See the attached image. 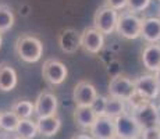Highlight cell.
Wrapping results in <instances>:
<instances>
[{
  "instance_id": "1",
  "label": "cell",
  "mask_w": 160,
  "mask_h": 139,
  "mask_svg": "<svg viewBox=\"0 0 160 139\" xmlns=\"http://www.w3.org/2000/svg\"><path fill=\"white\" fill-rule=\"evenodd\" d=\"M15 54L25 63H36L42 58L43 45L33 35H21L14 45Z\"/></svg>"
},
{
  "instance_id": "2",
  "label": "cell",
  "mask_w": 160,
  "mask_h": 139,
  "mask_svg": "<svg viewBox=\"0 0 160 139\" xmlns=\"http://www.w3.org/2000/svg\"><path fill=\"white\" fill-rule=\"evenodd\" d=\"M132 116L135 117V120L139 122V125L143 129L160 127L158 106L153 104L152 102L139 100L138 103H135L132 107Z\"/></svg>"
},
{
  "instance_id": "3",
  "label": "cell",
  "mask_w": 160,
  "mask_h": 139,
  "mask_svg": "<svg viewBox=\"0 0 160 139\" xmlns=\"http://www.w3.org/2000/svg\"><path fill=\"white\" fill-rule=\"evenodd\" d=\"M116 31L121 38L128 39V41L138 39L141 36V31H142V18L137 17L132 13H128V11H122L121 14H118Z\"/></svg>"
},
{
  "instance_id": "4",
  "label": "cell",
  "mask_w": 160,
  "mask_h": 139,
  "mask_svg": "<svg viewBox=\"0 0 160 139\" xmlns=\"http://www.w3.org/2000/svg\"><path fill=\"white\" fill-rule=\"evenodd\" d=\"M109 95L112 97L121 99L127 102L132 100L137 96V88H135V81L128 78L127 75H114L109 82Z\"/></svg>"
},
{
  "instance_id": "5",
  "label": "cell",
  "mask_w": 160,
  "mask_h": 139,
  "mask_svg": "<svg viewBox=\"0 0 160 139\" xmlns=\"http://www.w3.org/2000/svg\"><path fill=\"white\" fill-rule=\"evenodd\" d=\"M68 68L60 60L49 58L43 63L42 67V77L49 86H58L67 79Z\"/></svg>"
},
{
  "instance_id": "6",
  "label": "cell",
  "mask_w": 160,
  "mask_h": 139,
  "mask_svg": "<svg viewBox=\"0 0 160 139\" xmlns=\"http://www.w3.org/2000/svg\"><path fill=\"white\" fill-rule=\"evenodd\" d=\"M116 122V132L117 137L121 139H138L142 138L143 128L139 125V122L135 120V117L130 113H125L122 116L117 117Z\"/></svg>"
},
{
  "instance_id": "7",
  "label": "cell",
  "mask_w": 160,
  "mask_h": 139,
  "mask_svg": "<svg viewBox=\"0 0 160 139\" xmlns=\"http://www.w3.org/2000/svg\"><path fill=\"white\" fill-rule=\"evenodd\" d=\"M117 21H118V11L104 4L98 8L93 15V28H96L103 35H110L116 31Z\"/></svg>"
},
{
  "instance_id": "8",
  "label": "cell",
  "mask_w": 160,
  "mask_h": 139,
  "mask_svg": "<svg viewBox=\"0 0 160 139\" xmlns=\"http://www.w3.org/2000/svg\"><path fill=\"white\" fill-rule=\"evenodd\" d=\"M135 88H137V96L148 102L156 99L160 93V85L155 74H143L137 78Z\"/></svg>"
},
{
  "instance_id": "9",
  "label": "cell",
  "mask_w": 160,
  "mask_h": 139,
  "mask_svg": "<svg viewBox=\"0 0 160 139\" xmlns=\"http://www.w3.org/2000/svg\"><path fill=\"white\" fill-rule=\"evenodd\" d=\"M57 109L58 100L56 95H53L52 92L43 91L35 99V114L38 116V118L57 116Z\"/></svg>"
},
{
  "instance_id": "10",
  "label": "cell",
  "mask_w": 160,
  "mask_h": 139,
  "mask_svg": "<svg viewBox=\"0 0 160 139\" xmlns=\"http://www.w3.org/2000/svg\"><path fill=\"white\" fill-rule=\"evenodd\" d=\"M104 46V35L96 28H85L81 33V47L89 54H98Z\"/></svg>"
},
{
  "instance_id": "11",
  "label": "cell",
  "mask_w": 160,
  "mask_h": 139,
  "mask_svg": "<svg viewBox=\"0 0 160 139\" xmlns=\"http://www.w3.org/2000/svg\"><path fill=\"white\" fill-rule=\"evenodd\" d=\"M98 97V91L89 81H79L74 88L72 100L75 106H91Z\"/></svg>"
},
{
  "instance_id": "12",
  "label": "cell",
  "mask_w": 160,
  "mask_h": 139,
  "mask_svg": "<svg viewBox=\"0 0 160 139\" xmlns=\"http://www.w3.org/2000/svg\"><path fill=\"white\" fill-rule=\"evenodd\" d=\"M89 134L93 139H112L117 137L116 122L113 118L103 116L96 120L92 128L89 129Z\"/></svg>"
},
{
  "instance_id": "13",
  "label": "cell",
  "mask_w": 160,
  "mask_h": 139,
  "mask_svg": "<svg viewBox=\"0 0 160 139\" xmlns=\"http://www.w3.org/2000/svg\"><path fill=\"white\" fill-rule=\"evenodd\" d=\"M141 38L149 45H159L160 42V18L148 17L142 18Z\"/></svg>"
},
{
  "instance_id": "14",
  "label": "cell",
  "mask_w": 160,
  "mask_h": 139,
  "mask_svg": "<svg viewBox=\"0 0 160 139\" xmlns=\"http://www.w3.org/2000/svg\"><path fill=\"white\" fill-rule=\"evenodd\" d=\"M58 46L67 54H74L81 47V33H78L75 29L68 28L64 29L58 35Z\"/></svg>"
},
{
  "instance_id": "15",
  "label": "cell",
  "mask_w": 160,
  "mask_h": 139,
  "mask_svg": "<svg viewBox=\"0 0 160 139\" xmlns=\"http://www.w3.org/2000/svg\"><path fill=\"white\" fill-rule=\"evenodd\" d=\"M143 67L150 72H158L160 70V45H146L142 50Z\"/></svg>"
},
{
  "instance_id": "16",
  "label": "cell",
  "mask_w": 160,
  "mask_h": 139,
  "mask_svg": "<svg viewBox=\"0 0 160 139\" xmlns=\"http://www.w3.org/2000/svg\"><path fill=\"white\" fill-rule=\"evenodd\" d=\"M98 117L91 106H77L74 110V121L81 129H91Z\"/></svg>"
},
{
  "instance_id": "17",
  "label": "cell",
  "mask_w": 160,
  "mask_h": 139,
  "mask_svg": "<svg viewBox=\"0 0 160 139\" xmlns=\"http://www.w3.org/2000/svg\"><path fill=\"white\" fill-rule=\"evenodd\" d=\"M38 125V132L45 138H52L60 131L61 128V120L57 116L43 117V118L36 120Z\"/></svg>"
},
{
  "instance_id": "18",
  "label": "cell",
  "mask_w": 160,
  "mask_h": 139,
  "mask_svg": "<svg viewBox=\"0 0 160 139\" xmlns=\"http://www.w3.org/2000/svg\"><path fill=\"white\" fill-rule=\"evenodd\" d=\"M17 86V72L10 64L0 63V91L11 92Z\"/></svg>"
},
{
  "instance_id": "19",
  "label": "cell",
  "mask_w": 160,
  "mask_h": 139,
  "mask_svg": "<svg viewBox=\"0 0 160 139\" xmlns=\"http://www.w3.org/2000/svg\"><path fill=\"white\" fill-rule=\"evenodd\" d=\"M127 113V107H125V102L121 99L117 97H107V104H106V113L104 116L109 117V118L116 120L117 117L122 116V114Z\"/></svg>"
},
{
  "instance_id": "20",
  "label": "cell",
  "mask_w": 160,
  "mask_h": 139,
  "mask_svg": "<svg viewBox=\"0 0 160 139\" xmlns=\"http://www.w3.org/2000/svg\"><path fill=\"white\" fill-rule=\"evenodd\" d=\"M17 137L25 138V139H33L38 132V125H36V121H32L31 118L27 120H20V124L17 127V131H15Z\"/></svg>"
},
{
  "instance_id": "21",
  "label": "cell",
  "mask_w": 160,
  "mask_h": 139,
  "mask_svg": "<svg viewBox=\"0 0 160 139\" xmlns=\"http://www.w3.org/2000/svg\"><path fill=\"white\" fill-rule=\"evenodd\" d=\"M11 111L17 114L20 120H27L35 113V103L29 100H17L11 106Z\"/></svg>"
},
{
  "instance_id": "22",
  "label": "cell",
  "mask_w": 160,
  "mask_h": 139,
  "mask_svg": "<svg viewBox=\"0 0 160 139\" xmlns=\"http://www.w3.org/2000/svg\"><path fill=\"white\" fill-rule=\"evenodd\" d=\"M14 13L7 4H0V33L10 31L14 25Z\"/></svg>"
},
{
  "instance_id": "23",
  "label": "cell",
  "mask_w": 160,
  "mask_h": 139,
  "mask_svg": "<svg viewBox=\"0 0 160 139\" xmlns=\"http://www.w3.org/2000/svg\"><path fill=\"white\" fill-rule=\"evenodd\" d=\"M18 124H20V118L11 110L0 113V128L2 129H4L7 132H15Z\"/></svg>"
},
{
  "instance_id": "24",
  "label": "cell",
  "mask_w": 160,
  "mask_h": 139,
  "mask_svg": "<svg viewBox=\"0 0 160 139\" xmlns=\"http://www.w3.org/2000/svg\"><path fill=\"white\" fill-rule=\"evenodd\" d=\"M106 104H107V97L103 95H98V97L95 99V102L91 104V109L93 110V113L96 114V117H103L106 113Z\"/></svg>"
},
{
  "instance_id": "25",
  "label": "cell",
  "mask_w": 160,
  "mask_h": 139,
  "mask_svg": "<svg viewBox=\"0 0 160 139\" xmlns=\"http://www.w3.org/2000/svg\"><path fill=\"white\" fill-rule=\"evenodd\" d=\"M150 4V0H128L127 4V10L128 13L137 14V13H142L143 10H146Z\"/></svg>"
},
{
  "instance_id": "26",
  "label": "cell",
  "mask_w": 160,
  "mask_h": 139,
  "mask_svg": "<svg viewBox=\"0 0 160 139\" xmlns=\"http://www.w3.org/2000/svg\"><path fill=\"white\" fill-rule=\"evenodd\" d=\"M106 2V6L116 11H121L124 8H127L128 0H104Z\"/></svg>"
},
{
  "instance_id": "27",
  "label": "cell",
  "mask_w": 160,
  "mask_h": 139,
  "mask_svg": "<svg viewBox=\"0 0 160 139\" xmlns=\"http://www.w3.org/2000/svg\"><path fill=\"white\" fill-rule=\"evenodd\" d=\"M142 138L143 139H160V127H156V128H149V129H143Z\"/></svg>"
},
{
  "instance_id": "28",
  "label": "cell",
  "mask_w": 160,
  "mask_h": 139,
  "mask_svg": "<svg viewBox=\"0 0 160 139\" xmlns=\"http://www.w3.org/2000/svg\"><path fill=\"white\" fill-rule=\"evenodd\" d=\"M71 139H93V138L88 134H77V135H74Z\"/></svg>"
},
{
  "instance_id": "29",
  "label": "cell",
  "mask_w": 160,
  "mask_h": 139,
  "mask_svg": "<svg viewBox=\"0 0 160 139\" xmlns=\"http://www.w3.org/2000/svg\"><path fill=\"white\" fill-rule=\"evenodd\" d=\"M155 75H156V78H158V82H159V85H160V70L158 71V72H155Z\"/></svg>"
},
{
  "instance_id": "30",
  "label": "cell",
  "mask_w": 160,
  "mask_h": 139,
  "mask_svg": "<svg viewBox=\"0 0 160 139\" xmlns=\"http://www.w3.org/2000/svg\"><path fill=\"white\" fill-rule=\"evenodd\" d=\"M158 113H159V121H160V104L158 106Z\"/></svg>"
},
{
  "instance_id": "31",
  "label": "cell",
  "mask_w": 160,
  "mask_h": 139,
  "mask_svg": "<svg viewBox=\"0 0 160 139\" xmlns=\"http://www.w3.org/2000/svg\"><path fill=\"white\" fill-rule=\"evenodd\" d=\"M2 42H3V39H2V33H0V47H2Z\"/></svg>"
},
{
  "instance_id": "32",
  "label": "cell",
  "mask_w": 160,
  "mask_h": 139,
  "mask_svg": "<svg viewBox=\"0 0 160 139\" xmlns=\"http://www.w3.org/2000/svg\"><path fill=\"white\" fill-rule=\"evenodd\" d=\"M0 139H10V138H7V137H0Z\"/></svg>"
},
{
  "instance_id": "33",
  "label": "cell",
  "mask_w": 160,
  "mask_h": 139,
  "mask_svg": "<svg viewBox=\"0 0 160 139\" xmlns=\"http://www.w3.org/2000/svg\"><path fill=\"white\" fill-rule=\"evenodd\" d=\"M14 139H25V138H21V137H15Z\"/></svg>"
},
{
  "instance_id": "34",
  "label": "cell",
  "mask_w": 160,
  "mask_h": 139,
  "mask_svg": "<svg viewBox=\"0 0 160 139\" xmlns=\"http://www.w3.org/2000/svg\"><path fill=\"white\" fill-rule=\"evenodd\" d=\"M112 139H121V138H118V137H114V138H112Z\"/></svg>"
},
{
  "instance_id": "35",
  "label": "cell",
  "mask_w": 160,
  "mask_h": 139,
  "mask_svg": "<svg viewBox=\"0 0 160 139\" xmlns=\"http://www.w3.org/2000/svg\"><path fill=\"white\" fill-rule=\"evenodd\" d=\"M138 139H143V138H138Z\"/></svg>"
}]
</instances>
